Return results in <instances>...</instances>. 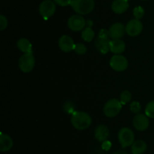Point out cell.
<instances>
[{"mask_svg": "<svg viewBox=\"0 0 154 154\" xmlns=\"http://www.w3.org/2000/svg\"><path fill=\"white\" fill-rule=\"evenodd\" d=\"M70 5L78 14L86 15L93 11L95 2L94 0H72Z\"/></svg>", "mask_w": 154, "mask_h": 154, "instance_id": "7a4b0ae2", "label": "cell"}, {"mask_svg": "<svg viewBox=\"0 0 154 154\" xmlns=\"http://www.w3.org/2000/svg\"><path fill=\"white\" fill-rule=\"evenodd\" d=\"M95 46L99 52L105 54L110 50V40L108 39H102L97 37L95 42Z\"/></svg>", "mask_w": 154, "mask_h": 154, "instance_id": "e0dca14e", "label": "cell"}, {"mask_svg": "<svg viewBox=\"0 0 154 154\" xmlns=\"http://www.w3.org/2000/svg\"><path fill=\"white\" fill-rule=\"evenodd\" d=\"M74 51H75V53L78 54H84L87 52V47L83 43H78L75 44V48H74Z\"/></svg>", "mask_w": 154, "mask_h": 154, "instance_id": "d4e9b609", "label": "cell"}, {"mask_svg": "<svg viewBox=\"0 0 154 154\" xmlns=\"http://www.w3.org/2000/svg\"><path fill=\"white\" fill-rule=\"evenodd\" d=\"M118 140L122 147H128L133 144L135 134L129 128H123L118 133Z\"/></svg>", "mask_w": 154, "mask_h": 154, "instance_id": "5b68a950", "label": "cell"}, {"mask_svg": "<svg viewBox=\"0 0 154 154\" xmlns=\"http://www.w3.org/2000/svg\"><path fill=\"white\" fill-rule=\"evenodd\" d=\"M63 110L66 113H69V114H72L75 112V107L74 104L70 101H66L65 103L64 106H63Z\"/></svg>", "mask_w": 154, "mask_h": 154, "instance_id": "484cf974", "label": "cell"}, {"mask_svg": "<svg viewBox=\"0 0 154 154\" xmlns=\"http://www.w3.org/2000/svg\"><path fill=\"white\" fill-rule=\"evenodd\" d=\"M98 37L102 38V39H108V37H110L109 32H108V30H107L106 29H102V30L99 31Z\"/></svg>", "mask_w": 154, "mask_h": 154, "instance_id": "f1b7e54d", "label": "cell"}, {"mask_svg": "<svg viewBox=\"0 0 154 154\" xmlns=\"http://www.w3.org/2000/svg\"><path fill=\"white\" fill-rule=\"evenodd\" d=\"M133 15L135 19H141L144 15V9L141 6H137L133 9Z\"/></svg>", "mask_w": 154, "mask_h": 154, "instance_id": "603a6c76", "label": "cell"}, {"mask_svg": "<svg viewBox=\"0 0 154 154\" xmlns=\"http://www.w3.org/2000/svg\"><path fill=\"white\" fill-rule=\"evenodd\" d=\"M35 63L32 52L24 53L20 57L18 65L20 70L23 72H29L33 69Z\"/></svg>", "mask_w": 154, "mask_h": 154, "instance_id": "3957f363", "label": "cell"}, {"mask_svg": "<svg viewBox=\"0 0 154 154\" xmlns=\"http://www.w3.org/2000/svg\"><path fill=\"white\" fill-rule=\"evenodd\" d=\"M71 122L78 130H84L88 128L92 123V119L87 113L83 111H75L72 114Z\"/></svg>", "mask_w": 154, "mask_h": 154, "instance_id": "6da1fadb", "label": "cell"}, {"mask_svg": "<svg viewBox=\"0 0 154 154\" xmlns=\"http://www.w3.org/2000/svg\"><path fill=\"white\" fill-rule=\"evenodd\" d=\"M108 32L110 37L113 39H120L126 33V27L122 23H116L111 26Z\"/></svg>", "mask_w": 154, "mask_h": 154, "instance_id": "8fae6325", "label": "cell"}, {"mask_svg": "<svg viewBox=\"0 0 154 154\" xmlns=\"http://www.w3.org/2000/svg\"><path fill=\"white\" fill-rule=\"evenodd\" d=\"M127 1H128V2H129V0H127Z\"/></svg>", "mask_w": 154, "mask_h": 154, "instance_id": "d6a6232c", "label": "cell"}, {"mask_svg": "<svg viewBox=\"0 0 154 154\" xmlns=\"http://www.w3.org/2000/svg\"><path fill=\"white\" fill-rule=\"evenodd\" d=\"M13 146V140L8 134L1 133L0 136V151L1 152H8Z\"/></svg>", "mask_w": 154, "mask_h": 154, "instance_id": "9a60e30c", "label": "cell"}, {"mask_svg": "<svg viewBox=\"0 0 154 154\" xmlns=\"http://www.w3.org/2000/svg\"><path fill=\"white\" fill-rule=\"evenodd\" d=\"M132 124L135 129L140 131H143L148 128L150 122L146 115L139 113V114H136V116L134 117L133 120H132Z\"/></svg>", "mask_w": 154, "mask_h": 154, "instance_id": "30bf717a", "label": "cell"}, {"mask_svg": "<svg viewBox=\"0 0 154 154\" xmlns=\"http://www.w3.org/2000/svg\"><path fill=\"white\" fill-rule=\"evenodd\" d=\"M141 110V106L138 101H132L130 104V111L135 114H139Z\"/></svg>", "mask_w": 154, "mask_h": 154, "instance_id": "cb8c5ba5", "label": "cell"}, {"mask_svg": "<svg viewBox=\"0 0 154 154\" xmlns=\"http://www.w3.org/2000/svg\"><path fill=\"white\" fill-rule=\"evenodd\" d=\"M113 154H128V152L124 150H117L115 152H114Z\"/></svg>", "mask_w": 154, "mask_h": 154, "instance_id": "4dcf8cb0", "label": "cell"}, {"mask_svg": "<svg viewBox=\"0 0 154 154\" xmlns=\"http://www.w3.org/2000/svg\"><path fill=\"white\" fill-rule=\"evenodd\" d=\"M56 3L52 0H45L39 5V13L45 19L52 17L56 11Z\"/></svg>", "mask_w": 154, "mask_h": 154, "instance_id": "52a82bcc", "label": "cell"}, {"mask_svg": "<svg viewBox=\"0 0 154 154\" xmlns=\"http://www.w3.org/2000/svg\"><path fill=\"white\" fill-rule=\"evenodd\" d=\"M102 149H105V150H109L111 147V143L110 141H108V140H105V141L102 142Z\"/></svg>", "mask_w": 154, "mask_h": 154, "instance_id": "f546056e", "label": "cell"}, {"mask_svg": "<svg viewBox=\"0 0 154 154\" xmlns=\"http://www.w3.org/2000/svg\"><path fill=\"white\" fill-rule=\"evenodd\" d=\"M109 135V129L108 127L104 125H99L95 130V137L100 142H104L107 140Z\"/></svg>", "mask_w": 154, "mask_h": 154, "instance_id": "2e32d148", "label": "cell"}, {"mask_svg": "<svg viewBox=\"0 0 154 154\" xmlns=\"http://www.w3.org/2000/svg\"><path fill=\"white\" fill-rule=\"evenodd\" d=\"M17 46L18 49L20 51L23 53L32 52V45L31 42L27 39H25V38L20 39L17 41Z\"/></svg>", "mask_w": 154, "mask_h": 154, "instance_id": "d6986e66", "label": "cell"}, {"mask_svg": "<svg viewBox=\"0 0 154 154\" xmlns=\"http://www.w3.org/2000/svg\"><path fill=\"white\" fill-rule=\"evenodd\" d=\"M126 49V44L121 39L110 41V51L115 54H120Z\"/></svg>", "mask_w": 154, "mask_h": 154, "instance_id": "5bb4252c", "label": "cell"}, {"mask_svg": "<svg viewBox=\"0 0 154 154\" xmlns=\"http://www.w3.org/2000/svg\"><path fill=\"white\" fill-rule=\"evenodd\" d=\"M144 1H146V0H144Z\"/></svg>", "mask_w": 154, "mask_h": 154, "instance_id": "836d02e7", "label": "cell"}, {"mask_svg": "<svg viewBox=\"0 0 154 154\" xmlns=\"http://www.w3.org/2000/svg\"><path fill=\"white\" fill-rule=\"evenodd\" d=\"M147 143L142 140H138L133 143L132 145V154H143L146 150H147Z\"/></svg>", "mask_w": 154, "mask_h": 154, "instance_id": "ac0fdd59", "label": "cell"}, {"mask_svg": "<svg viewBox=\"0 0 154 154\" xmlns=\"http://www.w3.org/2000/svg\"><path fill=\"white\" fill-rule=\"evenodd\" d=\"M143 30V24L140 21V20L133 19L129 21L127 23L126 27V32L129 36H138L140 33L142 32Z\"/></svg>", "mask_w": 154, "mask_h": 154, "instance_id": "9c48e42d", "label": "cell"}, {"mask_svg": "<svg viewBox=\"0 0 154 154\" xmlns=\"http://www.w3.org/2000/svg\"><path fill=\"white\" fill-rule=\"evenodd\" d=\"M131 100H132V94L129 91H123L120 94V102L123 105L130 102Z\"/></svg>", "mask_w": 154, "mask_h": 154, "instance_id": "44dd1931", "label": "cell"}, {"mask_svg": "<svg viewBox=\"0 0 154 154\" xmlns=\"http://www.w3.org/2000/svg\"><path fill=\"white\" fill-rule=\"evenodd\" d=\"M110 66L117 72H123L128 67V60L121 54H114L110 60Z\"/></svg>", "mask_w": 154, "mask_h": 154, "instance_id": "8992f818", "label": "cell"}, {"mask_svg": "<svg viewBox=\"0 0 154 154\" xmlns=\"http://www.w3.org/2000/svg\"><path fill=\"white\" fill-rule=\"evenodd\" d=\"M72 1V0H54V2L56 4L60 6H62V7H66V6L71 5Z\"/></svg>", "mask_w": 154, "mask_h": 154, "instance_id": "83f0119b", "label": "cell"}, {"mask_svg": "<svg viewBox=\"0 0 154 154\" xmlns=\"http://www.w3.org/2000/svg\"><path fill=\"white\" fill-rule=\"evenodd\" d=\"M81 36H82V39L84 41H86V42H91L93 39V38H94L95 33L92 30L91 27H87L83 30Z\"/></svg>", "mask_w": 154, "mask_h": 154, "instance_id": "ffe728a7", "label": "cell"}, {"mask_svg": "<svg viewBox=\"0 0 154 154\" xmlns=\"http://www.w3.org/2000/svg\"><path fill=\"white\" fill-rule=\"evenodd\" d=\"M129 6L127 0H114L111 4V9L114 13L120 14L126 11Z\"/></svg>", "mask_w": 154, "mask_h": 154, "instance_id": "4fadbf2b", "label": "cell"}, {"mask_svg": "<svg viewBox=\"0 0 154 154\" xmlns=\"http://www.w3.org/2000/svg\"><path fill=\"white\" fill-rule=\"evenodd\" d=\"M87 23H88V24H88V27H90L92 26V24H92L91 21H87Z\"/></svg>", "mask_w": 154, "mask_h": 154, "instance_id": "1f68e13d", "label": "cell"}, {"mask_svg": "<svg viewBox=\"0 0 154 154\" xmlns=\"http://www.w3.org/2000/svg\"><path fill=\"white\" fill-rule=\"evenodd\" d=\"M8 26V20L6 17H5L3 14L0 15V30L3 31L5 30Z\"/></svg>", "mask_w": 154, "mask_h": 154, "instance_id": "4316f807", "label": "cell"}, {"mask_svg": "<svg viewBox=\"0 0 154 154\" xmlns=\"http://www.w3.org/2000/svg\"><path fill=\"white\" fill-rule=\"evenodd\" d=\"M85 19L81 14H75L71 16L68 20V27L74 32L83 30L86 26Z\"/></svg>", "mask_w": 154, "mask_h": 154, "instance_id": "ba28073f", "label": "cell"}, {"mask_svg": "<svg viewBox=\"0 0 154 154\" xmlns=\"http://www.w3.org/2000/svg\"><path fill=\"white\" fill-rule=\"evenodd\" d=\"M58 45L62 51H65V52H70L72 50H74L75 44L74 42L73 39L71 36L64 35L59 39Z\"/></svg>", "mask_w": 154, "mask_h": 154, "instance_id": "7c38bea8", "label": "cell"}, {"mask_svg": "<svg viewBox=\"0 0 154 154\" xmlns=\"http://www.w3.org/2000/svg\"><path fill=\"white\" fill-rule=\"evenodd\" d=\"M145 115L149 118L154 119V101L147 104L145 108Z\"/></svg>", "mask_w": 154, "mask_h": 154, "instance_id": "7402d4cb", "label": "cell"}, {"mask_svg": "<svg viewBox=\"0 0 154 154\" xmlns=\"http://www.w3.org/2000/svg\"><path fill=\"white\" fill-rule=\"evenodd\" d=\"M122 109V104L117 99H111L107 101L103 108V112L109 118L114 117L120 113Z\"/></svg>", "mask_w": 154, "mask_h": 154, "instance_id": "277c9868", "label": "cell"}]
</instances>
